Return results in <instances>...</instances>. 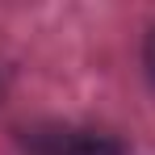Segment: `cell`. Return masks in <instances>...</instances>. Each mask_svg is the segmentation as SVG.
I'll return each mask as SVG.
<instances>
[{
	"label": "cell",
	"mask_w": 155,
	"mask_h": 155,
	"mask_svg": "<svg viewBox=\"0 0 155 155\" xmlns=\"http://www.w3.org/2000/svg\"><path fill=\"white\" fill-rule=\"evenodd\" d=\"M143 59H147V71H151V80H155V29L147 34V46H143Z\"/></svg>",
	"instance_id": "7a4b0ae2"
},
{
	"label": "cell",
	"mask_w": 155,
	"mask_h": 155,
	"mask_svg": "<svg viewBox=\"0 0 155 155\" xmlns=\"http://www.w3.org/2000/svg\"><path fill=\"white\" fill-rule=\"evenodd\" d=\"M25 147L34 155H122V143L80 126H38L25 134Z\"/></svg>",
	"instance_id": "6da1fadb"
}]
</instances>
